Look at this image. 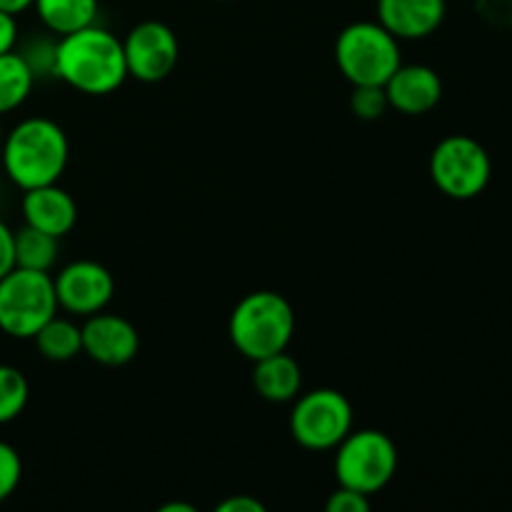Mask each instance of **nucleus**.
<instances>
[{
    "label": "nucleus",
    "mask_w": 512,
    "mask_h": 512,
    "mask_svg": "<svg viewBox=\"0 0 512 512\" xmlns=\"http://www.w3.org/2000/svg\"><path fill=\"white\" fill-rule=\"evenodd\" d=\"M53 75L83 95L115 93L128 78L123 40L95 23L60 35Z\"/></svg>",
    "instance_id": "obj_1"
},
{
    "label": "nucleus",
    "mask_w": 512,
    "mask_h": 512,
    "mask_svg": "<svg viewBox=\"0 0 512 512\" xmlns=\"http://www.w3.org/2000/svg\"><path fill=\"white\" fill-rule=\"evenodd\" d=\"M68 158V133L43 115L20 120L3 135L0 165L10 183L20 190L58 183L68 168Z\"/></svg>",
    "instance_id": "obj_2"
},
{
    "label": "nucleus",
    "mask_w": 512,
    "mask_h": 512,
    "mask_svg": "<svg viewBox=\"0 0 512 512\" xmlns=\"http://www.w3.org/2000/svg\"><path fill=\"white\" fill-rule=\"evenodd\" d=\"M230 343L243 358L260 360L283 353L293 343L295 310L275 290H255L238 300L228 320Z\"/></svg>",
    "instance_id": "obj_3"
},
{
    "label": "nucleus",
    "mask_w": 512,
    "mask_h": 512,
    "mask_svg": "<svg viewBox=\"0 0 512 512\" xmlns=\"http://www.w3.org/2000/svg\"><path fill=\"white\" fill-rule=\"evenodd\" d=\"M400 63V40L378 20L345 25L335 40V65L350 85H385Z\"/></svg>",
    "instance_id": "obj_4"
},
{
    "label": "nucleus",
    "mask_w": 512,
    "mask_h": 512,
    "mask_svg": "<svg viewBox=\"0 0 512 512\" xmlns=\"http://www.w3.org/2000/svg\"><path fill=\"white\" fill-rule=\"evenodd\" d=\"M400 453L388 433L375 428L350 430L335 448V478L338 485L353 488L373 498L388 488L398 473Z\"/></svg>",
    "instance_id": "obj_5"
},
{
    "label": "nucleus",
    "mask_w": 512,
    "mask_h": 512,
    "mask_svg": "<svg viewBox=\"0 0 512 512\" xmlns=\"http://www.w3.org/2000/svg\"><path fill=\"white\" fill-rule=\"evenodd\" d=\"M53 275L13 268L0 278V330L15 340H33L58 315Z\"/></svg>",
    "instance_id": "obj_6"
},
{
    "label": "nucleus",
    "mask_w": 512,
    "mask_h": 512,
    "mask_svg": "<svg viewBox=\"0 0 512 512\" xmlns=\"http://www.w3.org/2000/svg\"><path fill=\"white\" fill-rule=\"evenodd\" d=\"M355 413L350 400L335 388L300 393L290 410V435L295 443L313 453L335 450L353 430Z\"/></svg>",
    "instance_id": "obj_7"
},
{
    "label": "nucleus",
    "mask_w": 512,
    "mask_h": 512,
    "mask_svg": "<svg viewBox=\"0 0 512 512\" xmlns=\"http://www.w3.org/2000/svg\"><path fill=\"white\" fill-rule=\"evenodd\" d=\"M430 178L453 200H473L490 185L493 163L483 145L470 135H448L430 153Z\"/></svg>",
    "instance_id": "obj_8"
},
{
    "label": "nucleus",
    "mask_w": 512,
    "mask_h": 512,
    "mask_svg": "<svg viewBox=\"0 0 512 512\" xmlns=\"http://www.w3.org/2000/svg\"><path fill=\"white\" fill-rule=\"evenodd\" d=\"M128 78L140 83H160L175 70L180 60V43L173 28L160 20H143L123 38Z\"/></svg>",
    "instance_id": "obj_9"
},
{
    "label": "nucleus",
    "mask_w": 512,
    "mask_h": 512,
    "mask_svg": "<svg viewBox=\"0 0 512 512\" xmlns=\"http://www.w3.org/2000/svg\"><path fill=\"white\" fill-rule=\"evenodd\" d=\"M58 308L73 318H88L110 305L115 295V278L103 263L75 260L53 278Z\"/></svg>",
    "instance_id": "obj_10"
},
{
    "label": "nucleus",
    "mask_w": 512,
    "mask_h": 512,
    "mask_svg": "<svg viewBox=\"0 0 512 512\" xmlns=\"http://www.w3.org/2000/svg\"><path fill=\"white\" fill-rule=\"evenodd\" d=\"M80 328H83V353L93 363L105 365V368H123L138 355V328L123 315L100 310V313L88 315Z\"/></svg>",
    "instance_id": "obj_11"
},
{
    "label": "nucleus",
    "mask_w": 512,
    "mask_h": 512,
    "mask_svg": "<svg viewBox=\"0 0 512 512\" xmlns=\"http://www.w3.org/2000/svg\"><path fill=\"white\" fill-rule=\"evenodd\" d=\"M383 88L390 108L403 115H425L443 100V80L423 63H400Z\"/></svg>",
    "instance_id": "obj_12"
},
{
    "label": "nucleus",
    "mask_w": 512,
    "mask_h": 512,
    "mask_svg": "<svg viewBox=\"0 0 512 512\" xmlns=\"http://www.w3.org/2000/svg\"><path fill=\"white\" fill-rule=\"evenodd\" d=\"M20 210H23L25 225H33L55 238H65L78 223V203L58 183L23 190Z\"/></svg>",
    "instance_id": "obj_13"
},
{
    "label": "nucleus",
    "mask_w": 512,
    "mask_h": 512,
    "mask_svg": "<svg viewBox=\"0 0 512 512\" xmlns=\"http://www.w3.org/2000/svg\"><path fill=\"white\" fill-rule=\"evenodd\" d=\"M445 0H378V23L398 40L430 38L443 25Z\"/></svg>",
    "instance_id": "obj_14"
},
{
    "label": "nucleus",
    "mask_w": 512,
    "mask_h": 512,
    "mask_svg": "<svg viewBox=\"0 0 512 512\" xmlns=\"http://www.w3.org/2000/svg\"><path fill=\"white\" fill-rule=\"evenodd\" d=\"M253 385L260 398L268 403H293L303 390V370L298 360L288 355V350H283V353L255 360Z\"/></svg>",
    "instance_id": "obj_15"
},
{
    "label": "nucleus",
    "mask_w": 512,
    "mask_h": 512,
    "mask_svg": "<svg viewBox=\"0 0 512 512\" xmlns=\"http://www.w3.org/2000/svg\"><path fill=\"white\" fill-rule=\"evenodd\" d=\"M40 23L53 35H68L95 23L100 0H33Z\"/></svg>",
    "instance_id": "obj_16"
},
{
    "label": "nucleus",
    "mask_w": 512,
    "mask_h": 512,
    "mask_svg": "<svg viewBox=\"0 0 512 512\" xmlns=\"http://www.w3.org/2000/svg\"><path fill=\"white\" fill-rule=\"evenodd\" d=\"M33 340L38 353L50 363H68L83 353V328L75 325V320L60 315H53Z\"/></svg>",
    "instance_id": "obj_17"
},
{
    "label": "nucleus",
    "mask_w": 512,
    "mask_h": 512,
    "mask_svg": "<svg viewBox=\"0 0 512 512\" xmlns=\"http://www.w3.org/2000/svg\"><path fill=\"white\" fill-rule=\"evenodd\" d=\"M60 238L43 233L33 225L15 230V268L50 273L58 263Z\"/></svg>",
    "instance_id": "obj_18"
},
{
    "label": "nucleus",
    "mask_w": 512,
    "mask_h": 512,
    "mask_svg": "<svg viewBox=\"0 0 512 512\" xmlns=\"http://www.w3.org/2000/svg\"><path fill=\"white\" fill-rule=\"evenodd\" d=\"M35 80L38 78L18 50L0 55V115L13 113L30 98Z\"/></svg>",
    "instance_id": "obj_19"
},
{
    "label": "nucleus",
    "mask_w": 512,
    "mask_h": 512,
    "mask_svg": "<svg viewBox=\"0 0 512 512\" xmlns=\"http://www.w3.org/2000/svg\"><path fill=\"white\" fill-rule=\"evenodd\" d=\"M30 398V385L23 370L13 365H0V425L20 418Z\"/></svg>",
    "instance_id": "obj_20"
},
{
    "label": "nucleus",
    "mask_w": 512,
    "mask_h": 512,
    "mask_svg": "<svg viewBox=\"0 0 512 512\" xmlns=\"http://www.w3.org/2000/svg\"><path fill=\"white\" fill-rule=\"evenodd\" d=\"M390 108L388 95L383 85H353L350 95V110L360 120H378L383 118L385 110Z\"/></svg>",
    "instance_id": "obj_21"
},
{
    "label": "nucleus",
    "mask_w": 512,
    "mask_h": 512,
    "mask_svg": "<svg viewBox=\"0 0 512 512\" xmlns=\"http://www.w3.org/2000/svg\"><path fill=\"white\" fill-rule=\"evenodd\" d=\"M20 478H23V460L18 450L0 440V503L18 490Z\"/></svg>",
    "instance_id": "obj_22"
},
{
    "label": "nucleus",
    "mask_w": 512,
    "mask_h": 512,
    "mask_svg": "<svg viewBox=\"0 0 512 512\" xmlns=\"http://www.w3.org/2000/svg\"><path fill=\"white\" fill-rule=\"evenodd\" d=\"M25 58V63L30 65V70L35 73V78L40 75H53L55 65V40L48 38H30L23 45V50H18Z\"/></svg>",
    "instance_id": "obj_23"
},
{
    "label": "nucleus",
    "mask_w": 512,
    "mask_h": 512,
    "mask_svg": "<svg viewBox=\"0 0 512 512\" xmlns=\"http://www.w3.org/2000/svg\"><path fill=\"white\" fill-rule=\"evenodd\" d=\"M325 510L328 512H365L370 510V495L358 493L353 488L338 485V490L328 495L325 500Z\"/></svg>",
    "instance_id": "obj_24"
},
{
    "label": "nucleus",
    "mask_w": 512,
    "mask_h": 512,
    "mask_svg": "<svg viewBox=\"0 0 512 512\" xmlns=\"http://www.w3.org/2000/svg\"><path fill=\"white\" fill-rule=\"evenodd\" d=\"M15 268V230L8 228L5 220H0V278Z\"/></svg>",
    "instance_id": "obj_25"
},
{
    "label": "nucleus",
    "mask_w": 512,
    "mask_h": 512,
    "mask_svg": "<svg viewBox=\"0 0 512 512\" xmlns=\"http://www.w3.org/2000/svg\"><path fill=\"white\" fill-rule=\"evenodd\" d=\"M15 43H18V20L15 15L0 10V55L15 50Z\"/></svg>",
    "instance_id": "obj_26"
},
{
    "label": "nucleus",
    "mask_w": 512,
    "mask_h": 512,
    "mask_svg": "<svg viewBox=\"0 0 512 512\" xmlns=\"http://www.w3.org/2000/svg\"><path fill=\"white\" fill-rule=\"evenodd\" d=\"M218 512H265V505L253 495H233L218 503Z\"/></svg>",
    "instance_id": "obj_27"
},
{
    "label": "nucleus",
    "mask_w": 512,
    "mask_h": 512,
    "mask_svg": "<svg viewBox=\"0 0 512 512\" xmlns=\"http://www.w3.org/2000/svg\"><path fill=\"white\" fill-rule=\"evenodd\" d=\"M28 8H33V0H0V10L10 15H20Z\"/></svg>",
    "instance_id": "obj_28"
},
{
    "label": "nucleus",
    "mask_w": 512,
    "mask_h": 512,
    "mask_svg": "<svg viewBox=\"0 0 512 512\" xmlns=\"http://www.w3.org/2000/svg\"><path fill=\"white\" fill-rule=\"evenodd\" d=\"M160 512H195L193 505H185V503H170V505H163Z\"/></svg>",
    "instance_id": "obj_29"
},
{
    "label": "nucleus",
    "mask_w": 512,
    "mask_h": 512,
    "mask_svg": "<svg viewBox=\"0 0 512 512\" xmlns=\"http://www.w3.org/2000/svg\"><path fill=\"white\" fill-rule=\"evenodd\" d=\"M0 150H3V130H0Z\"/></svg>",
    "instance_id": "obj_30"
}]
</instances>
